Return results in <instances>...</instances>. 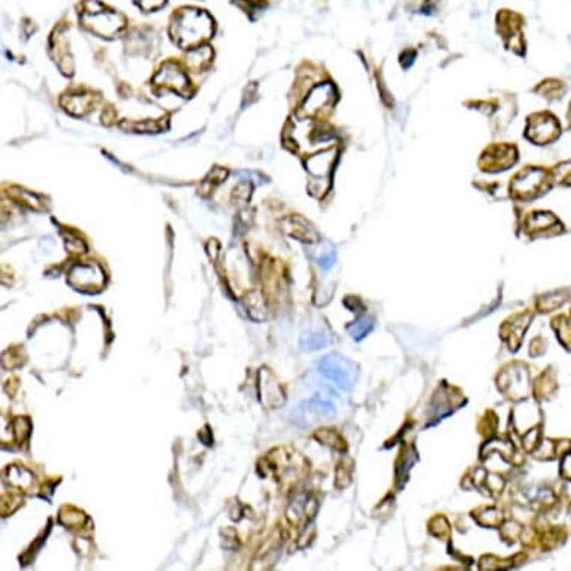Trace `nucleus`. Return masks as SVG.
<instances>
[{"label": "nucleus", "mask_w": 571, "mask_h": 571, "mask_svg": "<svg viewBox=\"0 0 571 571\" xmlns=\"http://www.w3.org/2000/svg\"><path fill=\"white\" fill-rule=\"evenodd\" d=\"M171 33L183 48H196L213 33V20L199 9H183L175 17Z\"/></svg>", "instance_id": "nucleus-1"}, {"label": "nucleus", "mask_w": 571, "mask_h": 571, "mask_svg": "<svg viewBox=\"0 0 571 571\" xmlns=\"http://www.w3.org/2000/svg\"><path fill=\"white\" fill-rule=\"evenodd\" d=\"M318 371L323 377L332 382L341 391H350L357 379V367L355 362L340 353L325 356L318 364Z\"/></svg>", "instance_id": "nucleus-2"}, {"label": "nucleus", "mask_w": 571, "mask_h": 571, "mask_svg": "<svg viewBox=\"0 0 571 571\" xmlns=\"http://www.w3.org/2000/svg\"><path fill=\"white\" fill-rule=\"evenodd\" d=\"M337 414V409L332 402L318 397L310 398L301 402L299 406L292 411L290 419L301 428L314 426L317 423L328 422Z\"/></svg>", "instance_id": "nucleus-3"}, {"label": "nucleus", "mask_w": 571, "mask_h": 571, "mask_svg": "<svg viewBox=\"0 0 571 571\" xmlns=\"http://www.w3.org/2000/svg\"><path fill=\"white\" fill-rule=\"evenodd\" d=\"M67 282L82 292L99 290L105 284V272L97 263H78L69 271Z\"/></svg>", "instance_id": "nucleus-4"}, {"label": "nucleus", "mask_w": 571, "mask_h": 571, "mask_svg": "<svg viewBox=\"0 0 571 571\" xmlns=\"http://www.w3.org/2000/svg\"><path fill=\"white\" fill-rule=\"evenodd\" d=\"M82 21L92 32L104 38H113L124 26V20L118 13L113 11H104L101 6H97V9H87L84 16H82Z\"/></svg>", "instance_id": "nucleus-5"}, {"label": "nucleus", "mask_w": 571, "mask_h": 571, "mask_svg": "<svg viewBox=\"0 0 571 571\" xmlns=\"http://www.w3.org/2000/svg\"><path fill=\"white\" fill-rule=\"evenodd\" d=\"M259 401L267 409L282 407L286 401L282 384L268 368H262L259 372Z\"/></svg>", "instance_id": "nucleus-6"}, {"label": "nucleus", "mask_w": 571, "mask_h": 571, "mask_svg": "<svg viewBox=\"0 0 571 571\" xmlns=\"http://www.w3.org/2000/svg\"><path fill=\"white\" fill-rule=\"evenodd\" d=\"M329 341H331L329 331L322 325L307 328L301 333V338H299V344L302 347V350H309V352L323 349V347H326L329 344Z\"/></svg>", "instance_id": "nucleus-7"}, {"label": "nucleus", "mask_w": 571, "mask_h": 571, "mask_svg": "<svg viewBox=\"0 0 571 571\" xmlns=\"http://www.w3.org/2000/svg\"><path fill=\"white\" fill-rule=\"evenodd\" d=\"M155 82L157 86L171 87L177 92H184L189 84L184 72H181V69L172 63H168L162 67V71L155 78Z\"/></svg>", "instance_id": "nucleus-8"}, {"label": "nucleus", "mask_w": 571, "mask_h": 571, "mask_svg": "<svg viewBox=\"0 0 571 571\" xmlns=\"http://www.w3.org/2000/svg\"><path fill=\"white\" fill-rule=\"evenodd\" d=\"M332 96H333L332 86H329V84L317 86L311 92V94L307 97V101H305L304 111L310 116L317 114L320 109H323L325 106H328L332 102Z\"/></svg>", "instance_id": "nucleus-9"}, {"label": "nucleus", "mask_w": 571, "mask_h": 571, "mask_svg": "<svg viewBox=\"0 0 571 571\" xmlns=\"http://www.w3.org/2000/svg\"><path fill=\"white\" fill-rule=\"evenodd\" d=\"M314 511H316V503L313 499H310L309 497H299L296 498L292 506L287 510V518L289 521L296 525L299 523L302 519H311L314 516Z\"/></svg>", "instance_id": "nucleus-10"}, {"label": "nucleus", "mask_w": 571, "mask_h": 571, "mask_svg": "<svg viewBox=\"0 0 571 571\" xmlns=\"http://www.w3.org/2000/svg\"><path fill=\"white\" fill-rule=\"evenodd\" d=\"M333 160H336V151L328 150L323 153H318V155L309 159L307 170L314 177H318V178L328 177L333 166Z\"/></svg>", "instance_id": "nucleus-11"}, {"label": "nucleus", "mask_w": 571, "mask_h": 571, "mask_svg": "<svg viewBox=\"0 0 571 571\" xmlns=\"http://www.w3.org/2000/svg\"><path fill=\"white\" fill-rule=\"evenodd\" d=\"M543 179H545V172L538 170H531L526 171L514 181L513 187L516 190V193L522 194V196H526V194L538 190V187L543 184Z\"/></svg>", "instance_id": "nucleus-12"}, {"label": "nucleus", "mask_w": 571, "mask_h": 571, "mask_svg": "<svg viewBox=\"0 0 571 571\" xmlns=\"http://www.w3.org/2000/svg\"><path fill=\"white\" fill-rule=\"evenodd\" d=\"M8 482L12 486L18 487V489L27 491L32 487V484L35 482V476L32 471H29L23 465H11L8 468Z\"/></svg>", "instance_id": "nucleus-13"}, {"label": "nucleus", "mask_w": 571, "mask_h": 571, "mask_svg": "<svg viewBox=\"0 0 571 571\" xmlns=\"http://www.w3.org/2000/svg\"><path fill=\"white\" fill-rule=\"evenodd\" d=\"M244 304L248 311V316L253 320H256V322H260V320H265L268 317L267 302H265L263 296L259 294V292H252V294H248L244 299Z\"/></svg>", "instance_id": "nucleus-14"}, {"label": "nucleus", "mask_w": 571, "mask_h": 571, "mask_svg": "<svg viewBox=\"0 0 571 571\" xmlns=\"http://www.w3.org/2000/svg\"><path fill=\"white\" fill-rule=\"evenodd\" d=\"M290 223L292 225L289 226V229H290V233L294 235L295 238H299L301 241H310V243L318 240L316 231L310 225H307L304 220L292 218Z\"/></svg>", "instance_id": "nucleus-15"}, {"label": "nucleus", "mask_w": 571, "mask_h": 571, "mask_svg": "<svg viewBox=\"0 0 571 571\" xmlns=\"http://www.w3.org/2000/svg\"><path fill=\"white\" fill-rule=\"evenodd\" d=\"M59 521L67 528H77V526L84 525L87 518H86L84 513L79 511L75 507H63L62 511H60Z\"/></svg>", "instance_id": "nucleus-16"}, {"label": "nucleus", "mask_w": 571, "mask_h": 571, "mask_svg": "<svg viewBox=\"0 0 571 571\" xmlns=\"http://www.w3.org/2000/svg\"><path fill=\"white\" fill-rule=\"evenodd\" d=\"M372 328H374V320L368 316H364V317L357 318L355 323H352L349 328H347V331H349L352 338L362 340L368 336V333L372 331Z\"/></svg>", "instance_id": "nucleus-17"}, {"label": "nucleus", "mask_w": 571, "mask_h": 571, "mask_svg": "<svg viewBox=\"0 0 571 571\" xmlns=\"http://www.w3.org/2000/svg\"><path fill=\"white\" fill-rule=\"evenodd\" d=\"M534 129L537 132L536 136L533 138L534 141L545 143V141H549V139H552V136L556 133V124H555V121L552 118L545 117V118H543V121H538L536 124Z\"/></svg>", "instance_id": "nucleus-18"}, {"label": "nucleus", "mask_w": 571, "mask_h": 571, "mask_svg": "<svg viewBox=\"0 0 571 571\" xmlns=\"http://www.w3.org/2000/svg\"><path fill=\"white\" fill-rule=\"evenodd\" d=\"M316 438H317L318 441H322L323 444L329 445V448L336 449V450H344V449H345V443H344V440L341 438V436L337 434L336 431H332V429H322V431H318V433L316 434Z\"/></svg>", "instance_id": "nucleus-19"}, {"label": "nucleus", "mask_w": 571, "mask_h": 571, "mask_svg": "<svg viewBox=\"0 0 571 571\" xmlns=\"http://www.w3.org/2000/svg\"><path fill=\"white\" fill-rule=\"evenodd\" d=\"M89 105H90V97L78 94V96H72L71 99H69L67 109L74 114H84L89 109Z\"/></svg>", "instance_id": "nucleus-20"}, {"label": "nucleus", "mask_w": 571, "mask_h": 571, "mask_svg": "<svg viewBox=\"0 0 571 571\" xmlns=\"http://www.w3.org/2000/svg\"><path fill=\"white\" fill-rule=\"evenodd\" d=\"M13 434H16L17 441H24L31 434V422L26 419V417H18V419L13 422Z\"/></svg>", "instance_id": "nucleus-21"}, {"label": "nucleus", "mask_w": 571, "mask_h": 571, "mask_svg": "<svg viewBox=\"0 0 571 571\" xmlns=\"http://www.w3.org/2000/svg\"><path fill=\"white\" fill-rule=\"evenodd\" d=\"M206 51V47H204V48H196L194 51H192V54H190V57H189V60H187V65L192 67V69H201L204 65H206L208 62H210V59L211 57H202V54Z\"/></svg>", "instance_id": "nucleus-22"}, {"label": "nucleus", "mask_w": 571, "mask_h": 571, "mask_svg": "<svg viewBox=\"0 0 571 571\" xmlns=\"http://www.w3.org/2000/svg\"><path fill=\"white\" fill-rule=\"evenodd\" d=\"M166 0H139V4L145 9V11H151V9H157L160 8Z\"/></svg>", "instance_id": "nucleus-23"}]
</instances>
